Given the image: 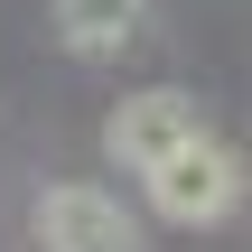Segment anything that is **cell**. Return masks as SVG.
I'll use <instances>...</instances> for the list:
<instances>
[{"label":"cell","instance_id":"1","mask_svg":"<svg viewBox=\"0 0 252 252\" xmlns=\"http://www.w3.org/2000/svg\"><path fill=\"white\" fill-rule=\"evenodd\" d=\"M234 206H243V159H234L215 131L178 140V150L150 168V215H159V224H224Z\"/></svg>","mask_w":252,"mask_h":252},{"label":"cell","instance_id":"2","mask_svg":"<svg viewBox=\"0 0 252 252\" xmlns=\"http://www.w3.org/2000/svg\"><path fill=\"white\" fill-rule=\"evenodd\" d=\"M37 243H47V252H140V224H131L122 196L65 178V187L37 196Z\"/></svg>","mask_w":252,"mask_h":252},{"label":"cell","instance_id":"3","mask_svg":"<svg viewBox=\"0 0 252 252\" xmlns=\"http://www.w3.org/2000/svg\"><path fill=\"white\" fill-rule=\"evenodd\" d=\"M178 140H196V103L187 94H168V84H150V94H131L112 122H103V150H112V168H159Z\"/></svg>","mask_w":252,"mask_h":252},{"label":"cell","instance_id":"4","mask_svg":"<svg viewBox=\"0 0 252 252\" xmlns=\"http://www.w3.org/2000/svg\"><path fill=\"white\" fill-rule=\"evenodd\" d=\"M140 28H150V0H56V37L75 56H131Z\"/></svg>","mask_w":252,"mask_h":252}]
</instances>
